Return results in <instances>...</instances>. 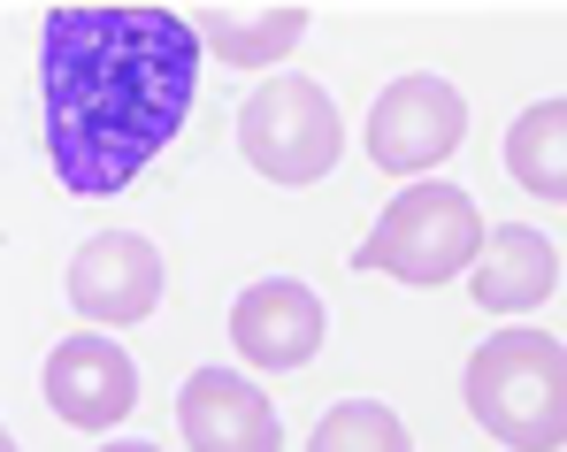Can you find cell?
Listing matches in <instances>:
<instances>
[{
    "instance_id": "cell-1",
    "label": "cell",
    "mask_w": 567,
    "mask_h": 452,
    "mask_svg": "<svg viewBox=\"0 0 567 452\" xmlns=\"http://www.w3.org/2000/svg\"><path fill=\"white\" fill-rule=\"evenodd\" d=\"M199 92V39L169 8H54L39 23V115L62 192L107 199L169 154Z\"/></svg>"
},
{
    "instance_id": "cell-2",
    "label": "cell",
    "mask_w": 567,
    "mask_h": 452,
    "mask_svg": "<svg viewBox=\"0 0 567 452\" xmlns=\"http://www.w3.org/2000/svg\"><path fill=\"white\" fill-rule=\"evenodd\" d=\"M475 430L506 452H560L567 445V346L553 330H498L468 353L461 376Z\"/></svg>"
},
{
    "instance_id": "cell-3",
    "label": "cell",
    "mask_w": 567,
    "mask_h": 452,
    "mask_svg": "<svg viewBox=\"0 0 567 452\" xmlns=\"http://www.w3.org/2000/svg\"><path fill=\"white\" fill-rule=\"evenodd\" d=\"M483 254V215L461 184H406L391 207L377 215L369 246H353V269L361 276H399V284H453V276L475 269Z\"/></svg>"
},
{
    "instance_id": "cell-4",
    "label": "cell",
    "mask_w": 567,
    "mask_h": 452,
    "mask_svg": "<svg viewBox=\"0 0 567 452\" xmlns=\"http://www.w3.org/2000/svg\"><path fill=\"white\" fill-rule=\"evenodd\" d=\"M238 154L269 184H322L338 170V154H346V115L315 78L277 70L238 107Z\"/></svg>"
},
{
    "instance_id": "cell-5",
    "label": "cell",
    "mask_w": 567,
    "mask_h": 452,
    "mask_svg": "<svg viewBox=\"0 0 567 452\" xmlns=\"http://www.w3.org/2000/svg\"><path fill=\"white\" fill-rule=\"evenodd\" d=\"M461 138H468V100L430 70L391 78L369 107V162L383 177H430L445 154H461Z\"/></svg>"
},
{
    "instance_id": "cell-6",
    "label": "cell",
    "mask_w": 567,
    "mask_h": 452,
    "mask_svg": "<svg viewBox=\"0 0 567 452\" xmlns=\"http://www.w3.org/2000/svg\"><path fill=\"white\" fill-rule=\"evenodd\" d=\"M162 284H169V269H162V246L146 230H100L70 261V307L100 330H123V322H146L162 307Z\"/></svg>"
},
{
    "instance_id": "cell-7",
    "label": "cell",
    "mask_w": 567,
    "mask_h": 452,
    "mask_svg": "<svg viewBox=\"0 0 567 452\" xmlns=\"http://www.w3.org/2000/svg\"><path fill=\"white\" fill-rule=\"evenodd\" d=\"M322 330H330V315H322V299H315L299 276H261V284H246L238 307H230V346H238V361L269 368V376L307 368L322 353Z\"/></svg>"
},
{
    "instance_id": "cell-8",
    "label": "cell",
    "mask_w": 567,
    "mask_h": 452,
    "mask_svg": "<svg viewBox=\"0 0 567 452\" xmlns=\"http://www.w3.org/2000/svg\"><path fill=\"white\" fill-rule=\"evenodd\" d=\"M47 407L70 422V430H123L131 407H138V368L115 338L100 330H78L47 353Z\"/></svg>"
},
{
    "instance_id": "cell-9",
    "label": "cell",
    "mask_w": 567,
    "mask_h": 452,
    "mask_svg": "<svg viewBox=\"0 0 567 452\" xmlns=\"http://www.w3.org/2000/svg\"><path fill=\"white\" fill-rule=\"evenodd\" d=\"M177 430H185V452H284V422L269 407V391L215 361L185 376Z\"/></svg>"
},
{
    "instance_id": "cell-10",
    "label": "cell",
    "mask_w": 567,
    "mask_h": 452,
    "mask_svg": "<svg viewBox=\"0 0 567 452\" xmlns=\"http://www.w3.org/2000/svg\"><path fill=\"white\" fill-rule=\"evenodd\" d=\"M553 284H560V254H553L545 230H529V223L483 230V254L468 269V299L483 315H529V307L553 299Z\"/></svg>"
},
{
    "instance_id": "cell-11",
    "label": "cell",
    "mask_w": 567,
    "mask_h": 452,
    "mask_svg": "<svg viewBox=\"0 0 567 452\" xmlns=\"http://www.w3.org/2000/svg\"><path fill=\"white\" fill-rule=\"evenodd\" d=\"M192 39L215 54V62H230V70H269L284 62L299 39H307V8H207L199 23H192Z\"/></svg>"
},
{
    "instance_id": "cell-12",
    "label": "cell",
    "mask_w": 567,
    "mask_h": 452,
    "mask_svg": "<svg viewBox=\"0 0 567 452\" xmlns=\"http://www.w3.org/2000/svg\"><path fill=\"white\" fill-rule=\"evenodd\" d=\"M506 170L522 192L567 207V100H529L506 123Z\"/></svg>"
},
{
    "instance_id": "cell-13",
    "label": "cell",
    "mask_w": 567,
    "mask_h": 452,
    "mask_svg": "<svg viewBox=\"0 0 567 452\" xmlns=\"http://www.w3.org/2000/svg\"><path fill=\"white\" fill-rule=\"evenodd\" d=\"M307 452H414V438H406V422H399L383 399H338V407L315 422Z\"/></svg>"
},
{
    "instance_id": "cell-14",
    "label": "cell",
    "mask_w": 567,
    "mask_h": 452,
    "mask_svg": "<svg viewBox=\"0 0 567 452\" xmlns=\"http://www.w3.org/2000/svg\"><path fill=\"white\" fill-rule=\"evenodd\" d=\"M100 452H162V445H138V438H107Z\"/></svg>"
},
{
    "instance_id": "cell-15",
    "label": "cell",
    "mask_w": 567,
    "mask_h": 452,
    "mask_svg": "<svg viewBox=\"0 0 567 452\" xmlns=\"http://www.w3.org/2000/svg\"><path fill=\"white\" fill-rule=\"evenodd\" d=\"M0 452H23V445H16V438H8V430H0Z\"/></svg>"
}]
</instances>
